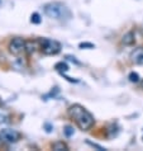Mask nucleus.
<instances>
[{"mask_svg": "<svg viewBox=\"0 0 143 151\" xmlns=\"http://www.w3.org/2000/svg\"><path fill=\"white\" fill-rule=\"evenodd\" d=\"M87 144H89L90 146H92V147H95V149H98L99 151H104L105 149L103 147V146H99V145H96V144H92V142H90V141H87Z\"/></svg>", "mask_w": 143, "mask_h": 151, "instance_id": "nucleus-14", "label": "nucleus"}, {"mask_svg": "<svg viewBox=\"0 0 143 151\" xmlns=\"http://www.w3.org/2000/svg\"><path fill=\"white\" fill-rule=\"evenodd\" d=\"M69 116L75 121V123L81 131H89L95 123L92 114L80 104H72L69 108Z\"/></svg>", "mask_w": 143, "mask_h": 151, "instance_id": "nucleus-1", "label": "nucleus"}, {"mask_svg": "<svg viewBox=\"0 0 143 151\" xmlns=\"http://www.w3.org/2000/svg\"><path fill=\"white\" fill-rule=\"evenodd\" d=\"M52 150L54 151H67L69 150V146H67L64 141H57L52 144Z\"/></svg>", "mask_w": 143, "mask_h": 151, "instance_id": "nucleus-8", "label": "nucleus"}, {"mask_svg": "<svg viewBox=\"0 0 143 151\" xmlns=\"http://www.w3.org/2000/svg\"><path fill=\"white\" fill-rule=\"evenodd\" d=\"M31 22L33 24H39L41 23V15L38 13H33L31 17Z\"/></svg>", "mask_w": 143, "mask_h": 151, "instance_id": "nucleus-12", "label": "nucleus"}, {"mask_svg": "<svg viewBox=\"0 0 143 151\" xmlns=\"http://www.w3.org/2000/svg\"><path fill=\"white\" fill-rule=\"evenodd\" d=\"M54 68H56L57 71H60V73H62V74L69 70V66H67V64H65V62H58V64H56Z\"/></svg>", "mask_w": 143, "mask_h": 151, "instance_id": "nucleus-10", "label": "nucleus"}, {"mask_svg": "<svg viewBox=\"0 0 143 151\" xmlns=\"http://www.w3.org/2000/svg\"><path fill=\"white\" fill-rule=\"evenodd\" d=\"M39 48L41 52L46 56L57 55L61 51V43L51 38H41L39 40Z\"/></svg>", "mask_w": 143, "mask_h": 151, "instance_id": "nucleus-3", "label": "nucleus"}, {"mask_svg": "<svg viewBox=\"0 0 143 151\" xmlns=\"http://www.w3.org/2000/svg\"><path fill=\"white\" fill-rule=\"evenodd\" d=\"M80 47H81V48H84V47L94 48V45H92V43H80Z\"/></svg>", "mask_w": 143, "mask_h": 151, "instance_id": "nucleus-15", "label": "nucleus"}, {"mask_svg": "<svg viewBox=\"0 0 143 151\" xmlns=\"http://www.w3.org/2000/svg\"><path fill=\"white\" fill-rule=\"evenodd\" d=\"M134 42H136V35L130 31V32H127L125 35H123L122 37V43L124 46H132Z\"/></svg>", "mask_w": 143, "mask_h": 151, "instance_id": "nucleus-6", "label": "nucleus"}, {"mask_svg": "<svg viewBox=\"0 0 143 151\" xmlns=\"http://www.w3.org/2000/svg\"><path fill=\"white\" fill-rule=\"evenodd\" d=\"M64 132H65V135L67 137H71V136L74 135V128L71 127V126H66L65 129H64Z\"/></svg>", "mask_w": 143, "mask_h": 151, "instance_id": "nucleus-13", "label": "nucleus"}, {"mask_svg": "<svg viewBox=\"0 0 143 151\" xmlns=\"http://www.w3.org/2000/svg\"><path fill=\"white\" fill-rule=\"evenodd\" d=\"M128 79H129V81H132V83H138L139 81V75H138L137 73H130L128 75Z\"/></svg>", "mask_w": 143, "mask_h": 151, "instance_id": "nucleus-11", "label": "nucleus"}, {"mask_svg": "<svg viewBox=\"0 0 143 151\" xmlns=\"http://www.w3.org/2000/svg\"><path fill=\"white\" fill-rule=\"evenodd\" d=\"M0 138L8 144H14L20 138V133L11 128H4L0 131Z\"/></svg>", "mask_w": 143, "mask_h": 151, "instance_id": "nucleus-5", "label": "nucleus"}, {"mask_svg": "<svg viewBox=\"0 0 143 151\" xmlns=\"http://www.w3.org/2000/svg\"><path fill=\"white\" fill-rule=\"evenodd\" d=\"M8 48H9V52L11 55L19 56V55H22L24 51H27V42L23 38H20V37H14V38L10 40Z\"/></svg>", "mask_w": 143, "mask_h": 151, "instance_id": "nucleus-4", "label": "nucleus"}, {"mask_svg": "<svg viewBox=\"0 0 143 151\" xmlns=\"http://www.w3.org/2000/svg\"><path fill=\"white\" fill-rule=\"evenodd\" d=\"M132 61L137 65H143V48H138L132 53Z\"/></svg>", "mask_w": 143, "mask_h": 151, "instance_id": "nucleus-7", "label": "nucleus"}, {"mask_svg": "<svg viewBox=\"0 0 143 151\" xmlns=\"http://www.w3.org/2000/svg\"><path fill=\"white\" fill-rule=\"evenodd\" d=\"M1 141H3V140H1V138H0V145H1Z\"/></svg>", "mask_w": 143, "mask_h": 151, "instance_id": "nucleus-16", "label": "nucleus"}, {"mask_svg": "<svg viewBox=\"0 0 143 151\" xmlns=\"http://www.w3.org/2000/svg\"><path fill=\"white\" fill-rule=\"evenodd\" d=\"M44 14L51 19L60 20V22H69L72 18L70 8L61 1H51L43 6Z\"/></svg>", "mask_w": 143, "mask_h": 151, "instance_id": "nucleus-2", "label": "nucleus"}, {"mask_svg": "<svg viewBox=\"0 0 143 151\" xmlns=\"http://www.w3.org/2000/svg\"><path fill=\"white\" fill-rule=\"evenodd\" d=\"M37 48H39V45L38 43H33V42H27V52L28 53H33Z\"/></svg>", "mask_w": 143, "mask_h": 151, "instance_id": "nucleus-9", "label": "nucleus"}]
</instances>
